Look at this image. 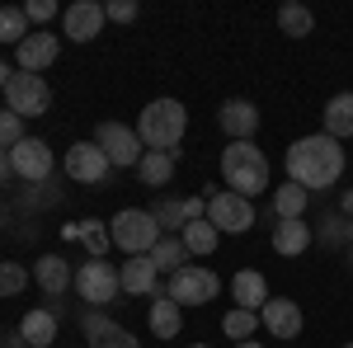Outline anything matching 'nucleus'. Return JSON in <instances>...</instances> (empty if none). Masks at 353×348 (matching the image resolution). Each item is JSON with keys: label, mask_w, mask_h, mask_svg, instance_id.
Masks as SVG:
<instances>
[{"label": "nucleus", "mask_w": 353, "mask_h": 348, "mask_svg": "<svg viewBox=\"0 0 353 348\" xmlns=\"http://www.w3.org/2000/svg\"><path fill=\"white\" fill-rule=\"evenodd\" d=\"M81 329H85V339H90V348H141V339H137L132 329H123L118 320H109L104 311H85Z\"/></svg>", "instance_id": "ddd939ff"}, {"label": "nucleus", "mask_w": 353, "mask_h": 348, "mask_svg": "<svg viewBox=\"0 0 353 348\" xmlns=\"http://www.w3.org/2000/svg\"><path fill=\"white\" fill-rule=\"evenodd\" d=\"M109 236H113V249H123V254L132 259V254H151V249H156L161 226H156V216L146 212V207H123V212L109 221Z\"/></svg>", "instance_id": "20e7f679"}, {"label": "nucleus", "mask_w": 353, "mask_h": 348, "mask_svg": "<svg viewBox=\"0 0 353 348\" xmlns=\"http://www.w3.org/2000/svg\"><path fill=\"white\" fill-rule=\"evenodd\" d=\"M217 123L231 141H254V132H259V108L250 104V99H226Z\"/></svg>", "instance_id": "dca6fc26"}, {"label": "nucleus", "mask_w": 353, "mask_h": 348, "mask_svg": "<svg viewBox=\"0 0 353 348\" xmlns=\"http://www.w3.org/2000/svg\"><path fill=\"white\" fill-rule=\"evenodd\" d=\"M344 212H349V216H353V193H344Z\"/></svg>", "instance_id": "a19ab883"}, {"label": "nucleus", "mask_w": 353, "mask_h": 348, "mask_svg": "<svg viewBox=\"0 0 353 348\" xmlns=\"http://www.w3.org/2000/svg\"><path fill=\"white\" fill-rule=\"evenodd\" d=\"M10 81H14V66H10V61H0V90H5Z\"/></svg>", "instance_id": "58836bf2"}, {"label": "nucleus", "mask_w": 353, "mask_h": 348, "mask_svg": "<svg viewBox=\"0 0 353 348\" xmlns=\"http://www.w3.org/2000/svg\"><path fill=\"white\" fill-rule=\"evenodd\" d=\"M189 259H193V254L184 249V240H179V236H161V240H156V249H151V264L161 268V273H179Z\"/></svg>", "instance_id": "cd10ccee"}, {"label": "nucleus", "mask_w": 353, "mask_h": 348, "mask_svg": "<svg viewBox=\"0 0 353 348\" xmlns=\"http://www.w3.org/2000/svg\"><path fill=\"white\" fill-rule=\"evenodd\" d=\"M5 108L19 113V118H43L52 108V85L43 76H28V71H14V81L5 85Z\"/></svg>", "instance_id": "0eeeda50"}, {"label": "nucleus", "mask_w": 353, "mask_h": 348, "mask_svg": "<svg viewBox=\"0 0 353 348\" xmlns=\"http://www.w3.org/2000/svg\"><path fill=\"white\" fill-rule=\"evenodd\" d=\"M24 14H28V24H52L57 0H28V5H24Z\"/></svg>", "instance_id": "c9c22d12"}, {"label": "nucleus", "mask_w": 353, "mask_h": 348, "mask_svg": "<svg viewBox=\"0 0 353 348\" xmlns=\"http://www.w3.org/2000/svg\"><path fill=\"white\" fill-rule=\"evenodd\" d=\"M254 329H259V311H241V306H236V311H226V316H221V334H226V339H236V344H245Z\"/></svg>", "instance_id": "2f4dec72"}, {"label": "nucleus", "mask_w": 353, "mask_h": 348, "mask_svg": "<svg viewBox=\"0 0 353 348\" xmlns=\"http://www.w3.org/2000/svg\"><path fill=\"white\" fill-rule=\"evenodd\" d=\"M273 249L283 254V259H297L311 249V226L306 221H278L273 226Z\"/></svg>", "instance_id": "4be33fe9"}, {"label": "nucleus", "mask_w": 353, "mask_h": 348, "mask_svg": "<svg viewBox=\"0 0 353 348\" xmlns=\"http://www.w3.org/2000/svg\"><path fill=\"white\" fill-rule=\"evenodd\" d=\"M325 136H334V141H349L353 136V90L334 94L325 104Z\"/></svg>", "instance_id": "b1692460"}, {"label": "nucleus", "mask_w": 353, "mask_h": 348, "mask_svg": "<svg viewBox=\"0 0 353 348\" xmlns=\"http://www.w3.org/2000/svg\"><path fill=\"white\" fill-rule=\"evenodd\" d=\"M208 221L217 226L221 236H245L254 226V203L241 198V193H231V188H221V193L208 198Z\"/></svg>", "instance_id": "6e6552de"}, {"label": "nucleus", "mask_w": 353, "mask_h": 348, "mask_svg": "<svg viewBox=\"0 0 353 348\" xmlns=\"http://www.w3.org/2000/svg\"><path fill=\"white\" fill-rule=\"evenodd\" d=\"M66 236H76V240H85V249H90V259H104V254L113 249L109 221H71V226H66Z\"/></svg>", "instance_id": "393cba45"}, {"label": "nucleus", "mask_w": 353, "mask_h": 348, "mask_svg": "<svg viewBox=\"0 0 353 348\" xmlns=\"http://www.w3.org/2000/svg\"><path fill=\"white\" fill-rule=\"evenodd\" d=\"M146 320H151V334H156V339H174V334L184 329V306L170 301L165 287H161V292L151 296V316H146Z\"/></svg>", "instance_id": "a211bd4d"}, {"label": "nucleus", "mask_w": 353, "mask_h": 348, "mask_svg": "<svg viewBox=\"0 0 353 348\" xmlns=\"http://www.w3.org/2000/svg\"><path fill=\"white\" fill-rule=\"evenodd\" d=\"M57 57H61V38H52V28H38V33H28L24 43L14 48V66L28 71V76H38V71H48Z\"/></svg>", "instance_id": "9b49d317"}, {"label": "nucleus", "mask_w": 353, "mask_h": 348, "mask_svg": "<svg viewBox=\"0 0 353 348\" xmlns=\"http://www.w3.org/2000/svg\"><path fill=\"white\" fill-rule=\"evenodd\" d=\"M344 348H353V344H344Z\"/></svg>", "instance_id": "a18cd8bd"}, {"label": "nucleus", "mask_w": 353, "mask_h": 348, "mask_svg": "<svg viewBox=\"0 0 353 348\" xmlns=\"http://www.w3.org/2000/svg\"><path fill=\"white\" fill-rule=\"evenodd\" d=\"M109 170H113V165H109V156L99 151L94 136H90V141H76V146L66 151V174H71L76 184H99Z\"/></svg>", "instance_id": "f8f14e48"}, {"label": "nucleus", "mask_w": 353, "mask_h": 348, "mask_svg": "<svg viewBox=\"0 0 353 348\" xmlns=\"http://www.w3.org/2000/svg\"><path fill=\"white\" fill-rule=\"evenodd\" d=\"M184 132H189V108L179 104V99H151V104L141 108V118H137V136H141L146 151L179 156Z\"/></svg>", "instance_id": "f03ea898"}, {"label": "nucleus", "mask_w": 353, "mask_h": 348, "mask_svg": "<svg viewBox=\"0 0 353 348\" xmlns=\"http://www.w3.org/2000/svg\"><path fill=\"white\" fill-rule=\"evenodd\" d=\"M278 28H283L288 38H306V33L316 28V14H311L301 0H288V5H278Z\"/></svg>", "instance_id": "c85d7f7f"}, {"label": "nucleus", "mask_w": 353, "mask_h": 348, "mask_svg": "<svg viewBox=\"0 0 353 348\" xmlns=\"http://www.w3.org/2000/svg\"><path fill=\"white\" fill-rule=\"evenodd\" d=\"M10 179V151H0V184Z\"/></svg>", "instance_id": "ea45409f"}, {"label": "nucleus", "mask_w": 353, "mask_h": 348, "mask_svg": "<svg viewBox=\"0 0 353 348\" xmlns=\"http://www.w3.org/2000/svg\"><path fill=\"white\" fill-rule=\"evenodd\" d=\"M94 141H99V151L109 156V165H118V170H128V165L137 170L141 156H146L137 127H128V123H99V127H94Z\"/></svg>", "instance_id": "1a4fd4ad"}, {"label": "nucleus", "mask_w": 353, "mask_h": 348, "mask_svg": "<svg viewBox=\"0 0 353 348\" xmlns=\"http://www.w3.org/2000/svg\"><path fill=\"white\" fill-rule=\"evenodd\" d=\"M118 278H123V292L128 296H156L161 292V268L151 264V254H132L128 264L118 268Z\"/></svg>", "instance_id": "f3484780"}, {"label": "nucleus", "mask_w": 353, "mask_h": 348, "mask_svg": "<svg viewBox=\"0 0 353 348\" xmlns=\"http://www.w3.org/2000/svg\"><path fill=\"white\" fill-rule=\"evenodd\" d=\"M28 33H33V28H28L24 5H0V43H14V48H19Z\"/></svg>", "instance_id": "7c9ffc66"}, {"label": "nucleus", "mask_w": 353, "mask_h": 348, "mask_svg": "<svg viewBox=\"0 0 353 348\" xmlns=\"http://www.w3.org/2000/svg\"><path fill=\"white\" fill-rule=\"evenodd\" d=\"M189 348H208V344H189Z\"/></svg>", "instance_id": "c03bdc74"}, {"label": "nucleus", "mask_w": 353, "mask_h": 348, "mask_svg": "<svg viewBox=\"0 0 353 348\" xmlns=\"http://www.w3.org/2000/svg\"><path fill=\"white\" fill-rule=\"evenodd\" d=\"M259 325L269 329L273 339H297L301 334V306L288 301V296H269V301L259 306Z\"/></svg>", "instance_id": "2eb2a0df"}, {"label": "nucleus", "mask_w": 353, "mask_h": 348, "mask_svg": "<svg viewBox=\"0 0 353 348\" xmlns=\"http://www.w3.org/2000/svg\"><path fill=\"white\" fill-rule=\"evenodd\" d=\"M283 165H288V179L311 193V188L339 184L349 156H344V141H334V136H325V132H311V136H297V141L288 146Z\"/></svg>", "instance_id": "f257e3e1"}, {"label": "nucleus", "mask_w": 353, "mask_h": 348, "mask_svg": "<svg viewBox=\"0 0 353 348\" xmlns=\"http://www.w3.org/2000/svg\"><path fill=\"white\" fill-rule=\"evenodd\" d=\"M19 334H24L28 348H52V339H57V316L48 311V306H33L24 320H19Z\"/></svg>", "instance_id": "412c9836"}, {"label": "nucleus", "mask_w": 353, "mask_h": 348, "mask_svg": "<svg viewBox=\"0 0 353 348\" xmlns=\"http://www.w3.org/2000/svg\"><path fill=\"white\" fill-rule=\"evenodd\" d=\"M174 161L179 156H170V151H146L141 156V165H137V174H141V184L146 188H170V179H174Z\"/></svg>", "instance_id": "5701e85b"}, {"label": "nucleus", "mask_w": 353, "mask_h": 348, "mask_svg": "<svg viewBox=\"0 0 353 348\" xmlns=\"http://www.w3.org/2000/svg\"><path fill=\"white\" fill-rule=\"evenodd\" d=\"M231 296H236L241 311H259V306L269 301V283H264V273H254V268L236 273V278H231Z\"/></svg>", "instance_id": "aec40b11"}, {"label": "nucleus", "mask_w": 353, "mask_h": 348, "mask_svg": "<svg viewBox=\"0 0 353 348\" xmlns=\"http://www.w3.org/2000/svg\"><path fill=\"white\" fill-rule=\"evenodd\" d=\"M61 28H66L71 43H94L99 28H104V5H99V0H76V5H66V10H61Z\"/></svg>", "instance_id": "4468645a"}, {"label": "nucleus", "mask_w": 353, "mask_h": 348, "mask_svg": "<svg viewBox=\"0 0 353 348\" xmlns=\"http://www.w3.org/2000/svg\"><path fill=\"white\" fill-rule=\"evenodd\" d=\"M217 292H221V278L203 264H184L179 273L165 278V296L179 301V306H208V301H217Z\"/></svg>", "instance_id": "39448f33"}, {"label": "nucleus", "mask_w": 353, "mask_h": 348, "mask_svg": "<svg viewBox=\"0 0 353 348\" xmlns=\"http://www.w3.org/2000/svg\"><path fill=\"white\" fill-rule=\"evenodd\" d=\"M0 108H5V90H0Z\"/></svg>", "instance_id": "37998d69"}, {"label": "nucleus", "mask_w": 353, "mask_h": 348, "mask_svg": "<svg viewBox=\"0 0 353 348\" xmlns=\"http://www.w3.org/2000/svg\"><path fill=\"white\" fill-rule=\"evenodd\" d=\"M203 216H208V198H184V226L203 221Z\"/></svg>", "instance_id": "e433bc0d"}, {"label": "nucleus", "mask_w": 353, "mask_h": 348, "mask_svg": "<svg viewBox=\"0 0 353 348\" xmlns=\"http://www.w3.org/2000/svg\"><path fill=\"white\" fill-rule=\"evenodd\" d=\"M146 212L156 216V226H161V236H179L184 231V198H156V207H146Z\"/></svg>", "instance_id": "c756f323"}, {"label": "nucleus", "mask_w": 353, "mask_h": 348, "mask_svg": "<svg viewBox=\"0 0 353 348\" xmlns=\"http://www.w3.org/2000/svg\"><path fill=\"white\" fill-rule=\"evenodd\" d=\"M19 141H24V118L10 113V108H0V151H14Z\"/></svg>", "instance_id": "72a5a7b5"}, {"label": "nucleus", "mask_w": 353, "mask_h": 348, "mask_svg": "<svg viewBox=\"0 0 353 348\" xmlns=\"http://www.w3.org/2000/svg\"><path fill=\"white\" fill-rule=\"evenodd\" d=\"M179 240H184V249H189V254H203V259H208V254L221 245V231L208 221V216H203V221H189V226L179 231Z\"/></svg>", "instance_id": "bb28decb"}, {"label": "nucleus", "mask_w": 353, "mask_h": 348, "mask_svg": "<svg viewBox=\"0 0 353 348\" xmlns=\"http://www.w3.org/2000/svg\"><path fill=\"white\" fill-rule=\"evenodd\" d=\"M221 179L231 193H241V198H259L264 188H269V156L254 146V141H231L226 151H221Z\"/></svg>", "instance_id": "7ed1b4c3"}, {"label": "nucleus", "mask_w": 353, "mask_h": 348, "mask_svg": "<svg viewBox=\"0 0 353 348\" xmlns=\"http://www.w3.org/2000/svg\"><path fill=\"white\" fill-rule=\"evenodd\" d=\"M306 203H311V193H306L301 184H292V179H288L283 188H273V216H278V221H301Z\"/></svg>", "instance_id": "a878e982"}, {"label": "nucleus", "mask_w": 353, "mask_h": 348, "mask_svg": "<svg viewBox=\"0 0 353 348\" xmlns=\"http://www.w3.org/2000/svg\"><path fill=\"white\" fill-rule=\"evenodd\" d=\"M10 174H19L28 184H43L52 174V146L43 136H24L14 151H10Z\"/></svg>", "instance_id": "9d476101"}, {"label": "nucleus", "mask_w": 353, "mask_h": 348, "mask_svg": "<svg viewBox=\"0 0 353 348\" xmlns=\"http://www.w3.org/2000/svg\"><path fill=\"white\" fill-rule=\"evenodd\" d=\"M104 19H113V24H132L137 19V0H109V5H104Z\"/></svg>", "instance_id": "f704fd0d"}, {"label": "nucleus", "mask_w": 353, "mask_h": 348, "mask_svg": "<svg viewBox=\"0 0 353 348\" xmlns=\"http://www.w3.org/2000/svg\"><path fill=\"white\" fill-rule=\"evenodd\" d=\"M33 278H38V287L48 296H61L71 283H76V273H71V264L61 259V254H43L38 264H33Z\"/></svg>", "instance_id": "6ab92c4d"}, {"label": "nucleus", "mask_w": 353, "mask_h": 348, "mask_svg": "<svg viewBox=\"0 0 353 348\" xmlns=\"http://www.w3.org/2000/svg\"><path fill=\"white\" fill-rule=\"evenodd\" d=\"M0 348H28V344H24L19 329H10V334H0Z\"/></svg>", "instance_id": "4c0bfd02"}, {"label": "nucleus", "mask_w": 353, "mask_h": 348, "mask_svg": "<svg viewBox=\"0 0 353 348\" xmlns=\"http://www.w3.org/2000/svg\"><path fill=\"white\" fill-rule=\"evenodd\" d=\"M236 348H264V344H259V339H245V344H236Z\"/></svg>", "instance_id": "79ce46f5"}, {"label": "nucleus", "mask_w": 353, "mask_h": 348, "mask_svg": "<svg viewBox=\"0 0 353 348\" xmlns=\"http://www.w3.org/2000/svg\"><path fill=\"white\" fill-rule=\"evenodd\" d=\"M76 292H81V301H90L94 311L99 306H113L118 301V292H123V278H118V268L104 264V259H90V264L76 268V283H71Z\"/></svg>", "instance_id": "423d86ee"}, {"label": "nucleus", "mask_w": 353, "mask_h": 348, "mask_svg": "<svg viewBox=\"0 0 353 348\" xmlns=\"http://www.w3.org/2000/svg\"><path fill=\"white\" fill-rule=\"evenodd\" d=\"M28 287V268L14 264V259H5L0 264V296H19Z\"/></svg>", "instance_id": "473e14b6"}]
</instances>
